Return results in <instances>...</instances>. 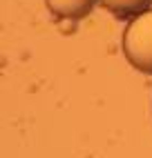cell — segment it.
Returning a JSON list of instances; mask_svg holds the SVG:
<instances>
[{
  "label": "cell",
  "instance_id": "2",
  "mask_svg": "<svg viewBox=\"0 0 152 158\" xmlns=\"http://www.w3.org/2000/svg\"><path fill=\"white\" fill-rule=\"evenodd\" d=\"M47 9L58 18H85L96 5V0H45Z\"/></svg>",
  "mask_w": 152,
  "mask_h": 158
},
{
  "label": "cell",
  "instance_id": "1",
  "mask_svg": "<svg viewBox=\"0 0 152 158\" xmlns=\"http://www.w3.org/2000/svg\"><path fill=\"white\" fill-rule=\"evenodd\" d=\"M123 54L134 69L152 73V9L134 16L123 31Z\"/></svg>",
  "mask_w": 152,
  "mask_h": 158
},
{
  "label": "cell",
  "instance_id": "3",
  "mask_svg": "<svg viewBox=\"0 0 152 158\" xmlns=\"http://www.w3.org/2000/svg\"><path fill=\"white\" fill-rule=\"evenodd\" d=\"M99 2L116 16H139L150 9L152 0H99Z\"/></svg>",
  "mask_w": 152,
  "mask_h": 158
}]
</instances>
